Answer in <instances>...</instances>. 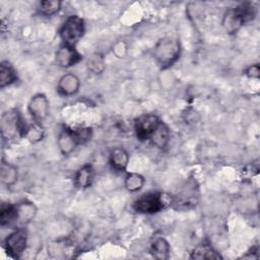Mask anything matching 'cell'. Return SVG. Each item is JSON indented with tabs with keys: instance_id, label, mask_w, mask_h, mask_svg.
I'll list each match as a JSON object with an SVG mask.
<instances>
[{
	"instance_id": "obj_1",
	"label": "cell",
	"mask_w": 260,
	"mask_h": 260,
	"mask_svg": "<svg viewBox=\"0 0 260 260\" xmlns=\"http://www.w3.org/2000/svg\"><path fill=\"white\" fill-rule=\"evenodd\" d=\"M257 10L251 3H242L237 7L230 8L222 16L221 25L228 34H236L246 22L256 16Z\"/></svg>"
},
{
	"instance_id": "obj_2",
	"label": "cell",
	"mask_w": 260,
	"mask_h": 260,
	"mask_svg": "<svg viewBox=\"0 0 260 260\" xmlns=\"http://www.w3.org/2000/svg\"><path fill=\"white\" fill-rule=\"evenodd\" d=\"M180 55V42L172 37L160 39L153 48V57L157 64L164 69L174 65L179 60Z\"/></svg>"
},
{
	"instance_id": "obj_3",
	"label": "cell",
	"mask_w": 260,
	"mask_h": 260,
	"mask_svg": "<svg viewBox=\"0 0 260 260\" xmlns=\"http://www.w3.org/2000/svg\"><path fill=\"white\" fill-rule=\"evenodd\" d=\"M22 116L16 110H9L3 113L1 118V133L4 139H12L16 136L24 137L27 128Z\"/></svg>"
},
{
	"instance_id": "obj_4",
	"label": "cell",
	"mask_w": 260,
	"mask_h": 260,
	"mask_svg": "<svg viewBox=\"0 0 260 260\" xmlns=\"http://www.w3.org/2000/svg\"><path fill=\"white\" fill-rule=\"evenodd\" d=\"M84 31L85 24L83 19L78 15H70L59 28V36L62 40V44L75 47L83 37Z\"/></svg>"
},
{
	"instance_id": "obj_5",
	"label": "cell",
	"mask_w": 260,
	"mask_h": 260,
	"mask_svg": "<svg viewBox=\"0 0 260 260\" xmlns=\"http://www.w3.org/2000/svg\"><path fill=\"white\" fill-rule=\"evenodd\" d=\"M166 206L164 196L158 192H149L138 197L134 203L133 208L136 212L142 214H153Z\"/></svg>"
},
{
	"instance_id": "obj_6",
	"label": "cell",
	"mask_w": 260,
	"mask_h": 260,
	"mask_svg": "<svg viewBox=\"0 0 260 260\" xmlns=\"http://www.w3.org/2000/svg\"><path fill=\"white\" fill-rule=\"evenodd\" d=\"M26 247L27 233L23 228H17L4 240V249L6 253L14 259L20 258Z\"/></svg>"
},
{
	"instance_id": "obj_7",
	"label": "cell",
	"mask_w": 260,
	"mask_h": 260,
	"mask_svg": "<svg viewBox=\"0 0 260 260\" xmlns=\"http://www.w3.org/2000/svg\"><path fill=\"white\" fill-rule=\"evenodd\" d=\"M27 111L32 120L42 125V123L47 119L50 111V103L48 98L41 92L34 94L27 104Z\"/></svg>"
},
{
	"instance_id": "obj_8",
	"label": "cell",
	"mask_w": 260,
	"mask_h": 260,
	"mask_svg": "<svg viewBox=\"0 0 260 260\" xmlns=\"http://www.w3.org/2000/svg\"><path fill=\"white\" fill-rule=\"evenodd\" d=\"M161 120L155 114H143L134 123L135 131L140 139H148Z\"/></svg>"
},
{
	"instance_id": "obj_9",
	"label": "cell",
	"mask_w": 260,
	"mask_h": 260,
	"mask_svg": "<svg viewBox=\"0 0 260 260\" xmlns=\"http://www.w3.org/2000/svg\"><path fill=\"white\" fill-rule=\"evenodd\" d=\"M81 55L75 47L62 44L55 53L56 63L62 68H69L81 60Z\"/></svg>"
},
{
	"instance_id": "obj_10",
	"label": "cell",
	"mask_w": 260,
	"mask_h": 260,
	"mask_svg": "<svg viewBox=\"0 0 260 260\" xmlns=\"http://www.w3.org/2000/svg\"><path fill=\"white\" fill-rule=\"evenodd\" d=\"M198 193L196 191V186L194 183L187 184L186 187L173 199L172 203L175 208L178 209H188L196 205Z\"/></svg>"
},
{
	"instance_id": "obj_11",
	"label": "cell",
	"mask_w": 260,
	"mask_h": 260,
	"mask_svg": "<svg viewBox=\"0 0 260 260\" xmlns=\"http://www.w3.org/2000/svg\"><path fill=\"white\" fill-rule=\"evenodd\" d=\"M16 225H25L32 221L38 213L37 205L29 200H22L15 204Z\"/></svg>"
},
{
	"instance_id": "obj_12",
	"label": "cell",
	"mask_w": 260,
	"mask_h": 260,
	"mask_svg": "<svg viewBox=\"0 0 260 260\" xmlns=\"http://www.w3.org/2000/svg\"><path fill=\"white\" fill-rule=\"evenodd\" d=\"M80 80L77 75L68 72L63 74L57 83V91L63 96H72L78 92Z\"/></svg>"
},
{
	"instance_id": "obj_13",
	"label": "cell",
	"mask_w": 260,
	"mask_h": 260,
	"mask_svg": "<svg viewBox=\"0 0 260 260\" xmlns=\"http://www.w3.org/2000/svg\"><path fill=\"white\" fill-rule=\"evenodd\" d=\"M57 145L60 152L64 156L71 154L75 150L78 143L70 128L64 127L62 130H60L57 137Z\"/></svg>"
},
{
	"instance_id": "obj_14",
	"label": "cell",
	"mask_w": 260,
	"mask_h": 260,
	"mask_svg": "<svg viewBox=\"0 0 260 260\" xmlns=\"http://www.w3.org/2000/svg\"><path fill=\"white\" fill-rule=\"evenodd\" d=\"M170 138H171V132L168 125L165 122L160 121L148 139L150 140L152 145H154L156 148L164 149L169 144Z\"/></svg>"
},
{
	"instance_id": "obj_15",
	"label": "cell",
	"mask_w": 260,
	"mask_h": 260,
	"mask_svg": "<svg viewBox=\"0 0 260 260\" xmlns=\"http://www.w3.org/2000/svg\"><path fill=\"white\" fill-rule=\"evenodd\" d=\"M191 259H219L221 256L219 253L211 246V244L207 241H202L199 243L191 252Z\"/></svg>"
},
{
	"instance_id": "obj_16",
	"label": "cell",
	"mask_w": 260,
	"mask_h": 260,
	"mask_svg": "<svg viewBox=\"0 0 260 260\" xmlns=\"http://www.w3.org/2000/svg\"><path fill=\"white\" fill-rule=\"evenodd\" d=\"M110 164L117 171H125L129 164V153L121 146L115 147L110 153Z\"/></svg>"
},
{
	"instance_id": "obj_17",
	"label": "cell",
	"mask_w": 260,
	"mask_h": 260,
	"mask_svg": "<svg viewBox=\"0 0 260 260\" xmlns=\"http://www.w3.org/2000/svg\"><path fill=\"white\" fill-rule=\"evenodd\" d=\"M94 170L90 165L82 166L74 176V185L79 189L88 188L93 181Z\"/></svg>"
},
{
	"instance_id": "obj_18",
	"label": "cell",
	"mask_w": 260,
	"mask_h": 260,
	"mask_svg": "<svg viewBox=\"0 0 260 260\" xmlns=\"http://www.w3.org/2000/svg\"><path fill=\"white\" fill-rule=\"evenodd\" d=\"M149 251L152 257H154L155 259L167 260L170 258L171 246L165 238L158 237L154 239V241L151 243Z\"/></svg>"
},
{
	"instance_id": "obj_19",
	"label": "cell",
	"mask_w": 260,
	"mask_h": 260,
	"mask_svg": "<svg viewBox=\"0 0 260 260\" xmlns=\"http://www.w3.org/2000/svg\"><path fill=\"white\" fill-rule=\"evenodd\" d=\"M18 178V171L15 166L5 160H2L1 168H0V180L3 185L7 188L12 187Z\"/></svg>"
},
{
	"instance_id": "obj_20",
	"label": "cell",
	"mask_w": 260,
	"mask_h": 260,
	"mask_svg": "<svg viewBox=\"0 0 260 260\" xmlns=\"http://www.w3.org/2000/svg\"><path fill=\"white\" fill-rule=\"evenodd\" d=\"M17 80V73L14 67L8 61H2L0 64V87L4 88L13 84Z\"/></svg>"
},
{
	"instance_id": "obj_21",
	"label": "cell",
	"mask_w": 260,
	"mask_h": 260,
	"mask_svg": "<svg viewBox=\"0 0 260 260\" xmlns=\"http://www.w3.org/2000/svg\"><path fill=\"white\" fill-rule=\"evenodd\" d=\"M0 224L1 226L16 225L15 204H2L0 209Z\"/></svg>"
},
{
	"instance_id": "obj_22",
	"label": "cell",
	"mask_w": 260,
	"mask_h": 260,
	"mask_svg": "<svg viewBox=\"0 0 260 260\" xmlns=\"http://www.w3.org/2000/svg\"><path fill=\"white\" fill-rule=\"evenodd\" d=\"M145 184V179L138 173H128L124 180V186L127 191L135 193L140 191Z\"/></svg>"
},
{
	"instance_id": "obj_23",
	"label": "cell",
	"mask_w": 260,
	"mask_h": 260,
	"mask_svg": "<svg viewBox=\"0 0 260 260\" xmlns=\"http://www.w3.org/2000/svg\"><path fill=\"white\" fill-rule=\"evenodd\" d=\"M62 2L59 0H44L39 3L38 10L42 15L52 16L61 10Z\"/></svg>"
},
{
	"instance_id": "obj_24",
	"label": "cell",
	"mask_w": 260,
	"mask_h": 260,
	"mask_svg": "<svg viewBox=\"0 0 260 260\" xmlns=\"http://www.w3.org/2000/svg\"><path fill=\"white\" fill-rule=\"evenodd\" d=\"M87 69L93 73V74H101L104 72L106 68V63H105V58L102 54L100 53H94L92 54L86 62Z\"/></svg>"
},
{
	"instance_id": "obj_25",
	"label": "cell",
	"mask_w": 260,
	"mask_h": 260,
	"mask_svg": "<svg viewBox=\"0 0 260 260\" xmlns=\"http://www.w3.org/2000/svg\"><path fill=\"white\" fill-rule=\"evenodd\" d=\"M44 135L45 131L42 125L35 122L34 124L27 126L24 133V138H26L30 143H38L44 138Z\"/></svg>"
},
{
	"instance_id": "obj_26",
	"label": "cell",
	"mask_w": 260,
	"mask_h": 260,
	"mask_svg": "<svg viewBox=\"0 0 260 260\" xmlns=\"http://www.w3.org/2000/svg\"><path fill=\"white\" fill-rule=\"evenodd\" d=\"M78 145L84 144L90 140L92 135V130L89 127H77V128H70Z\"/></svg>"
},
{
	"instance_id": "obj_27",
	"label": "cell",
	"mask_w": 260,
	"mask_h": 260,
	"mask_svg": "<svg viewBox=\"0 0 260 260\" xmlns=\"http://www.w3.org/2000/svg\"><path fill=\"white\" fill-rule=\"evenodd\" d=\"M112 52L117 58H125L128 53V46L126 42L123 40L117 41L112 47Z\"/></svg>"
},
{
	"instance_id": "obj_28",
	"label": "cell",
	"mask_w": 260,
	"mask_h": 260,
	"mask_svg": "<svg viewBox=\"0 0 260 260\" xmlns=\"http://www.w3.org/2000/svg\"><path fill=\"white\" fill-rule=\"evenodd\" d=\"M245 74L250 77V78H259V75H260V67L258 64H253V65H250L246 71H245Z\"/></svg>"
}]
</instances>
